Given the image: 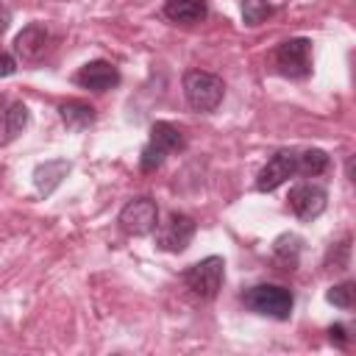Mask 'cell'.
Here are the masks:
<instances>
[{"instance_id":"obj_1","label":"cell","mask_w":356,"mask_h":356,"mask_svg":"<svg viewBox=\"0 0 356 356\" xmlns=\"http://www.w3.org/2000/svg\"><path fill=\"white\" fill-rule=\"evenodd\" d=\"M184 147H186V139H184L181 128L172 125V122H167V120H156L150 125V139L142 147L139 170L142 172H156L170 153H181Z\"/></svg>"},{"instance_id":"obj_2","label":"cell","mask_w":356,"mask_h":356,"mask_svg":"<svg viewBox=\"0 0 356 356\" xmlns=\"http://www.w3.org/2000/svg\"><path fill=\"white\" fill-rule=\"evenodd\" d=\"M242 303L245 309H250L253 314L261 317H273V320H289L292 309H295V295L281 286V284H256L250 289L242 292Z\"/></svg>"},{"instance_id":"obj_3","label":"cell","mask_w":356,"mask_h":356,"mask_svg":"<svg viewBox=\"0 0 356 356\" xmlns=\"http://www.w3.org/2000/svg\"><path fill=\"white\" fill-rule=\"evenodd\" d=\"M184 97L186 103L200 111V114H211L217 111V106L225 97V83L220 75L206 72V70H186L184 72Z\"/></svg>"},{"instance_id":"obj_4","label":"cell","mask_w":356,"mask_h":356,"mask_svg":"<svg viewBox=\"0 0 356 356\" xmlns=\"http://www.w3.org/2000/svg\"><path fill=\"white\" fill-rule=\"evenodd\" d=\"M225 281V259L222 256H206L200 261H195L192 267H186L184 273V284L192 295H197L200 300H214L217 292L222 289Z\"/></svg>"},{"instance_id":"obj_5","label":"cell","mask_w":356,"mask_h":356,"mask_svg":"<svg viewBox=\"0 0 356 356\" xmlns=\"http://www.w3.org/2000/svg\"><path fill=\"white\" fill-rule=\"evenodd\" d=\"M273 61H275V70L284 75V78H292V81H303L312 75V42L306 36H295V39H286L275 47L273 53Z\"/></svg>"},{"instance_id":"obj_6","label":"cell","mask_w":356,"mask_h":356,"mask_svg":"<svg viewBox=\"0 0 356 356\" xmlns=\"http://www.w3.org/2000/svg\"><path fill=\"white\" fill-rule=\"evenodd\" d=\"M197 222L184 211H170L164 222L156 225V248L164 253H184L195 239Z\"/></svg>"},{"instance_id":"obj_7","label":"cell","mask_w":356,"mask_h":356,"mask_svg":"<svg viewBox=\"0 0 356 356\" xmlns=\"http://www.w3.org/2000/svg\"><path fill=\"white\" fill-rule=\"evenodd\" d=\"M286 206H289V211H292L298 220L312 222V220H317V217L325 211V206H328V192H325V186H320V184H314V181H300V184H295V186L289 189Z\"/></svg>"},{"instance_id":"obj_8","label":"cell","mask_w":356,"mask_h":356,"mask_svg":"<svg viewBox=\"0 0 356 356\" xmlns=\"http://www.w3.org/2000/svg\"><path fill=\"white\" fill-rule=\"evenodd\" d=\"M120 228L131 236H147L156 231L159 225V206L153 197H134L128 200L122 209H120V217H117Z\"/></svg>"},{"instance_id":"obj_9","label":"cell","mask_w":356,"mask_h":356,"mask_svg":"<svg viewBox=\"0 0 356 356\" xmlns=\"http://www.w3.org/2000/svg\"><path fill=\"white\" fill-rule=\"evenodd\" d=\"M295 175H298V147H281L259 170L256 189L259 192H273V189H278L281 184H286Z\"/></svg>"},{"instance_id":"obj_10","label":"cell","mask_w":356,"mask_h":356,"mask_svg":"<svg viewBox=\"0 0 356 356\" xmlns=\"http://www.w3.org/2000/svg\"><path fill=\"white\" fill-rule=\"evenodd\" d=\"M50 47V31L42 22H28L17 36H14V53L25 64H36Z\"/></svg>"},{"instance_id":"obj_11","label":"cell","mask_w":356,"mask_h":356,"mask_svg":"<svg viewBox=\"0 0 356 356\" xmlns=\"http://www.w3.org/2000/svg\"><path fill=\"white\" fill-rule=\"evenodd\" d=\"M78 86L89 89V92H108L120 83V70L111 64V61H103V58H95V61H86L75 78H72Z\"/></svg>"},{"instance_id":"obj_12","label":"cell","mask_w":356,"mask_h":356,"mask_svg":"<svg viewBox=\"0 0 356 356\" xmlns=\"http://www.w3.org/2000/svg\"><path fill=\"white\" fill-rule=\"evenodd\" d=\"M70 170H72V164H70L67 159H50V161H44V164H39V167L33 170V186H36V192L47 197V195L67 178Z\"/></svg>"},{"instance_id":"obj_13","label":"cell","mask_w":356,"mask_h":356,"mask_svg":"<svg viewBox=\"0 0 356 356\" xmlns=\"http://www.w3.org/2000/svg\"><path fill=\"white\" fill-rule=\"evenodd\" d=\"M206 14H209L206 0H167V3H164V17H167L170 22H178V25L203 22Z\"/></svg>"},{"instance_id":"obj_14","label":"cell","mask_w":356,"mask_h":356,"mask_svg":"<svg viewBox=\"0 0 356 356\" xmlns=\"http://www.w3.org/2000/svg\"><path fill=\"white\" fill-rule=\"evenodd\" d=\"M58 117L67 125V131H75V134L92 128L95 120H97L95 108L89 103H83V100H67V103H61L58 106Z\"/></svg>"},{"instance_id":"obj_15","label":"cell","mask_w":356,"mask_h":356,"mask_svg":"<svg viewBox=\"0 0 356 356\" xmlns=\"http://www.w3.org/2000/svg\"><path fill=\"white\" fill-rule=\"evenodd\" d=\"M300 236L298 234H281L273 242V259L284 267V270H295L300 261Z\"/></svg>"},{"instance_id":"obj_16","label":"cell","mask_w":356,"mask_h":356,"mask_svg":"<svg viewBox=\"0 0 356 356\" xmlns=\"http://www.w3.org/2000/svg\"><path fill=\"white\" fill-rule=\"evenodd\" d=\"M28 120H31V111H28V106L25 103H11L8 108H6V114H3V145H8V142H14L25 128H28Z\"/></svg>"},{"instance_id":"obj_17","label":"cell","mask_w":356,"mask_h":356,"mask_svg":"<svg viewBox=\"0 0 356 356\" xmlns=\"http://www.w3.org/2000/svg\"><path fill=\"white\" fill-rule=\"evenodd\" d=\"M328 164H331V159L320 147H303V150H298V175H303V178L323 175L328 170Z\"/></svg>"},{"instance_id":"obj_18","label":"cell","mask_w":356,"mask_h":356,"mask_svg":"<svg viewBox=\"0 0 356 356\" xmlns=\"http://www.w3.org/2000/svg\"><path fill=\"white\" fill-rule=\"evenodd\" d=\"M273 3L270 0H242V22L248 28H259L273 17Z\"/></svg>"},{"instance_id":"obj_19","label":"cell","mask_w":356,"mask_h":356,"mask_svg":"<svg viewBox=\"0 0 356 356\" xmlns=\"http://www.w3.org/2000/svg\"><path fill=\"white\" fill-rule=\"evenodd\" d=\"M325 300L334 303V306H339V309H353V303H356V284H353V281H339V284H334V286L325 292Z\"/></svg>"},{"instance_id":"obj_20","label":"cell","mask_w":356,"mask_h":356,"mask_svg":"<svg viewBox=\"0 0 356 356\" xmlns=\"http://www.w3.org/2000/svg\"><path fill=\"white\" fill-rule=\"evenodd\" d=\"M328 339L337 345V348H348V328L342 325V323H334V325H328Z\"/></svg>"},{"instance_id":"obj_21","label":"cell","mask_w":356,"mask_h":356,"mask_svg":"<svg viewBox=\"0 0 356 356\" xmlns=\"http://www.w3.org/2000/svg\"><path fill=\"white\" fill-rule=\"evenodd\" d=\"M14 72H17V58H14L11 53L0 50V78H8V75H14Z\"/></svg>"},{"instance_id":"obj_22","label":"cell","mask_w":356,"mask_h":356,"mask_svg":"<svg viewBox=\"0 0 356 356\" xmlns=\"http://www.w3.org/2000/svg\"><path fill=\"white\" fill-rule=\"evenodd\" d=\"M8 25H11V11H8V6L0 3V33H6Z\"/></svg>"}]
</instances>
